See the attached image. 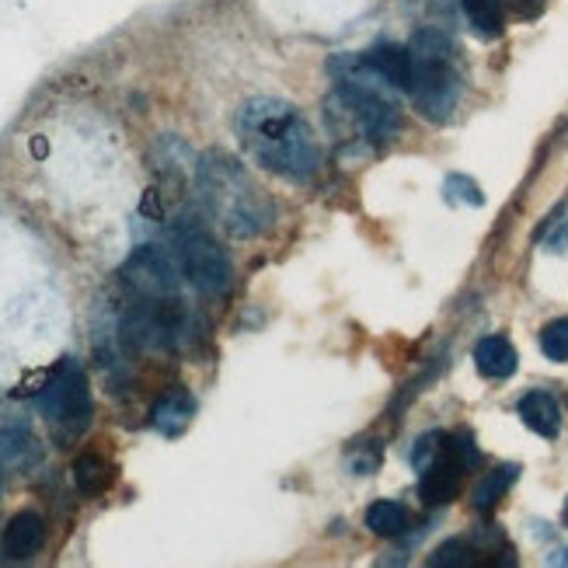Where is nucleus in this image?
Returning <instances> with one entry per match:
<instances>
[{
  "instance_id": "obj_3",
  "label": "nucleus",
  "mask_w": 568,
  "mask_h": 568,
  "mask_svg": "<svg viewBox=\"0 0 568 568\" xmlns=\"http://www.w3.org/2000/svg\"><path fill=\"white\" fill-rule=\"evenodd\" d=\"M332 73L338 84L342 105L356 115L369 140H390L402 130V105L394 91L377 70H369L363 57H338L332 60Z\"/></svg>"
},
{
  "instance_id": "obj_23",
  "label": "nucleus",
  "mask_w": 568,
  "mask_h": 568,
  "mask_svg": "<svg viewBox=\"0 0 568 568\" xmlns=\"http://www.w3.org/2000/svg\"><path fill=\"white\" fill-rule=\"evenodd\" d=\"M548 565H568V548H565V551H555V555L548 558Z\"/></svg>"
},
{
  "instance_id": "obj_7",
  "label": "nucleus",
  "mask_w": 568,
  "mask_h": 568,
  "mask_svg": "<svg viewBox=\"0 0 568 568\" xmlns=\"http://www.w3.org/2000/svg\"><path fill=\"white\" fill-rule=\"evenodd\" d=\"M122 283H126L136 301H158V296H179V265L168 252L154 244H140L122 265Z\"/></svg>"
},
{
  "instance_id": "obj_14",
  "label": "nucleus",
  "mask_w": 568,
  "mask_h": 568,
  "mask_svg": "<svg viewBox=\"0 0 568 568\" xmlns=\"http://www.w3.org/2000/svg\"><path fill=\"white\" fill-rule=\"evenodd\" d=\"M516 349L503 338V335H488L475 345V366L478 374L488 377V381H506L516 374Z\"/></svg>"
},
{
  "instance_id": "obj_16",
  "label": "nucleus",
  "mask_w": 568,
  "mask_h": 568,
  "mask_svg": "<svg viewBox=\"0 0 568 568\" xmlns=\"http://www.w3.org/2000/svg\"><path fill=\"white\" fill-rule=\"evenodd\" d=\"M460 8L471 21V29L481 39H499L506 21H503V0H460Z\"/></svg>"
},
{
  "instance_id": "obj_4",
  "label": "nucleus",
  "mask_w": 568,
  "mask_h": 568,
  "mask_svg": "<svg viewBox=\"0 0 568 568\" xmlns=\"http://www.w3.org/2000/svg\"><path fill=\"white\" fill-rule=\"evenodd\" d=\"M408 49L415 57V84H412L415 109L429 122H447L464 91L460 70L454 60V42L436 29H426L412 39Z\"/></svg>"
},
{
  "instance_id": "obj_9",
  "label": "nucleus",
  "mask_w": 568,
  "mask_h": 568,
  "mask_svg": "<svg viewBox=\"0 0 568 568\" xmlns=\"http://www.w3.org/2000/svg\"><path fill=\"white\" fill-rule=\"evenodd\" d=\"M460 481H464V467L447 454V443H443V454L423 467V478H418V496L426 506H447L460 496Z\"/></svg>"
},
{
  "instance_id": "obj_2",
  "label": "nucleus",
  "mask_w": 568,
  "mask_h": 568,
  "mask_svg": "<svg viewBox=\"0 0 568 568\" xmlns=\"http://www.w3.org/2000/svg\"><path fill=\"white\" fill-rule=\"evenodd\" d=\"M195 189H200L210 216L224 234L248 241L273 227V200L237 158L224 151L203 154L200 164H195Z\"/></svg>"
},
{
  "instance_id": "obj_8",
  "label": "nucleus",
  "mask_w": 568,
  "mask_h": 568,
  "mask_svg": "<svg viewBox=\"0 0 568 568\" xmlns=\"http://www.w3.org/2000/svg\"><path fill=\"white\" fill-rule=\"evenodd\" d=\"M39 457V443L29 418L14 408H0V464L29 467Z\"/></svg>"
},
{
  "instance_id": "obj_5",
  "label": "nucleus",
  "mask_w": 568,
  "mask_h": 568,
  "mask_svg": "<svg viewBox=\"0 0 568 568\" xmlns=\"http://www.w3.org/2000/svg\"><path fill=\"white\" fill-rule=\"evenodd\" d=\"M36 408L45 418V426L60 447H70V443L91 426V412H94L91 387L78 359L63 356L49 369L42 387L36 390Z\"/></svg>"
},
{
  "instance_id": "obj_13",
  "label": "nucleus",
  "mask_w": 568,
  "mask_h": 568,
  "mask_svg": "<svg viewBox=\"0 0 568 568\" xmlns=\"http://www.w3.org/2000/svg\"><path fill=\"white\" fill-rule=\"evenodd\" d=\"M520 418H524V426L537 436H545V439H555L561 433V405L555 394L548 390H530L520 398Z\"/></svg>"
},
{
  "instance_id": "obj_22",
  "label": "nucleus",
  "mask_w": 568,
  "mask_h": 568,
  "mask_svg": "<svg viewBox=\"0 0 568 568\" xmlns=\"http://www.w3.org/2000/svg\"><path fill=\"white\" fill-rule=\"evenodd\" d=\"M548 227H551V231H545L548 252H565L568 248V213H558Z\"/></svg>"
},
{
  "instance_id": "obj_19",
  "label": "nucleus",
  "mask_w": 568,
  "mask_h": 568,
  "mask_svg": "<svg viewBox=\"0 0 568 568\" xmlns=\"http://www.w3.org/2000/svg\"><path fill=\"white\" fill-rule=\"evenodd\" d=\"M475 561H478V548L464 537H454L447 545H439L429 558L433 568H471Z\"/></svg>"
},
{
  "instance_id": "obj_12",
  "label": "nucleus",
  "mask_w": 568,
  "mask_h": 568,
  "mask_svg": "<svg viewBox=\"0 0 568 568\" xmlns=\"http://www.w3.org/2000/svg\"><path fill=\"white\" fill-rule=\"evenodd\" d=\"M195 418V398L185 387H171L151 408V426L161 436H182L189 429V423Z\"/></svg>"
},
{
  "instance_id": "obj_17",
  "label": "nucleus",
  "mask_w": 568,
  "mask_h": 568,
  "mask_svg": "<svg viewBox=\"0 0 568 568\" xmlns=\"http://www.w3.org/2000/svg\"><path fill=\"white\" fill-rule=\"evenodd\" d=\"M366 527L369 534L377 537H398L408 530V509L402 503H390V499H381L366 509Z\"/></svg>"
},
{
  "instance_id": "obj_11",
  "label": "nucleus",
  "mask_w": 568,
  "mask_h": 568,
  "mask_svg": "<svg viewBox=\"0 0 568 568\" xmlns=\"http://www.w3.org/2000/svg\"><path fill=\"white\" fill-rule=\"evenodd\" d=\"M42 537H45V524L36 509H21L11 516V524L4 527V540L0 548L11 561H29L39 548H42Z\"/></svg>"
},
{
  "instance_id": "obj_24",
  "label": "nucleus",
  "mask_w": 568,
  "mask_h": 568,
  "mask_svg": "<svg viewBox=\"0 0 568 568\" xmlns=\"http://www.w3.org/2000/svg\"><path fill=\"white\" fill-rule=\"evenodd\" d=\"M565 524H568V503H565Z\"/></svg>"
},
{
  "instance_id": "obj_15",
  "label": "nucleus",
  "mask_w": 568,
  "mask_h": 568,
  "mask_svg": "<svg viewBox=\"0 0 568 568\" xmlns=\"http://www.w3.org/2000/svg\"><path fill=\"white\" fill-rule=\"evenodd\" d=\"M516 478H520V467H516V464H503V467H496V471L481 475L478 485H475V491H471L475 509L478 513H491V509H496L503 503L506 491L513 488Z\"/></svg>"
},
{
  "instance_id": "obj_21",
  "label": "nucleus",
  "mask_w": 568,
  "mask_h": 568,
  "mask_svg": "<svg viewBox=\"0 0 568 568\" xmlns=\"http://www.w3.org/2000/svg\"><path fill=\"white\" fill-rule=\"evenodd\" d=\"M443 189H447V200H450V203H467V206H481V203H485V195H481L478 182H471L467 175H450Z\"/></svg>"
},
{
  "instance_id": "obj_10",
  "label": "nucleus",
  "mask_w": 568,
  "mask_h": 568,
  "mask_svg": "<svg viewBox=\"0 0 568 568\" xmlns=\"http://www.w3.org/2000/svg\"><path fill=\"white\" fill-rule=\"evenodd\" d=\"M366 67L377 70L381 78L398 88V91H408L412 94V84H415V57L408 45H394V42H384V45H374L363 53Z\"/></svg>"
},
{
  "instance_id": "obj_20",
  "label": "nucleus",
  "mask_w": 568,
  "mask_h": 568,
  "mask_svg": "<svg viewBox=\"0 0 568 568\" xmlns=\"http://www.w3.org/2000/svg\"><path fill=\"white\" fill-rule=\"evenodd\" d=\"M540 353L555 363H568V317H558L540 332Z\"/></svg>"
},
{
  "instance_id": "obj_1",
  "label": "nucleus",
  "mask_w": 568,
  "mask_h": 568,
  "mask_svg": "<svg viewBox=\"0 0 568 568\" xmlns=\"http://www.w3.org/2000/svg\"><path fill=\"white\" fill-rule=\"evenodd\" d=\"M234 133L258 168L283 182H311L321 151L307 119L283 98H252L234 115Z\"/></svg>"
},
{
  "instance_id": "obj_18",
  "label": "nucleus",
  "mask_w": 568,
  "mask_h": 568,
  "mask_svg": "<svg viewBox=\"0 0 568 568\" xmlns=\"http://www.w3.org/2000/svg\"><path fill=\"white\" fill-rule=\"evenodd\" d=\"M109 481H112V471L98 454H84V457H78V464H73V485H78L84 496H102Z\"/></svg>"
},
{
  "instance_id": "obj_6",
  "label": "nucleus",
  "mask_w": 568,
  "mask_h": 568,
  "mask_svg": "<svg viewBox=\"0 0 568 568\" xmlns=\"http://www.w3.org/2000/svg\"><path fill=\"white\" fill-rule=\"evenodd\" d=\"M171 244H175V262L182 268V276L203 296H224L231 290L234 283L231 258L200 220L182 216L175 231H171Z\"/></svg>"
}]
</instances>
